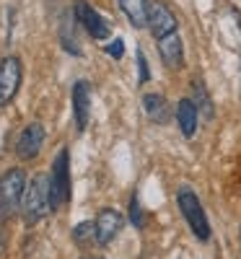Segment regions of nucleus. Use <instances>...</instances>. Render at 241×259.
Segmentation results:
<instances>
[{
	"label": "nucleus",
	"instance_id": "obj_1",
	"mask_svg": "<svg viewBox=\"0 0 241 259\" xmlns=\"http://www.w3.org/2000/svg\"><path fill=\"white\" fill-rule=\"evenodd\" d=\"M21 210H24V223L26 226H36L47 212H52V205H50V177L47 174H36L29 182V187L24 192Z\"/></svg>",
	"mask_w": 241,
	"mask_h": 259
},
{
	"label": "nucleus",
	"instance_id": "obj_2",
	"mask_svg": "<svg viewBox=\"0 0 241 259\" xmlns=\"http://www.w3.org/2000/svg\"><path fill=\"white\" fill-rule=\"evenodd\" d=\"M177 205H179V212L184 215V221L189 223L194 239L205 244L210 239V223H208V215H205V207H203L200 197H197L189 187H182L177 192Z\"/></svg>",
	"mask_w": 241,
	"mask_h": 259
},
{
	"label": "nucleus",
	"instance_id": "obj_3",
	"mask_svg": "<svg viewBox=\"0 0 241 259\" xmlns=\"http://www.w3.org/2000/svg\"><path fill=\"white\" fill-rule=\"evenodd\" d=\"M65 202H70V153H68V148H62L55 156L52 171H50V205H52V210H57Z\"/></svg>",
	"mask_w": 241,
	"mask_h": 259
},
{
	"label": "nucleus",
	"instance_id": "obj_4",
	"mask_svg": "<svg viewBox=\"0 0 241 259\" xmlns=\"http://www.w3.org/2000/svg\"><path fill=\"white\" fill-rule=\"evenodd\" d=\"M24 192H26V174L21 168H8L0 177V205L11 215L21 207L24 202Z\"/></svg>",
	"mask_w": 241,
	"mask_h": 259
},
{
	"label": "nucleus",
	"instance_id": "obj_5",
	"mask_svg": "<svg viewBox=\"0 0 241 259\" xmlns=\"http://www.w3.org/2000/svg\"><path fill=\"white\" fill-rule=\"evenodd\" d=\"M73 18L86 29V34H89L91 39H106L109 34H112L109 21L89 3V0H73Z\"/></svg>",
	"mask_w": 241,
	"mask_h": 259
},
{
	"label": "nucleus",
	"instance_id": "obj_6",
	"mask_svg": "<svg viewBox=\"0 0 241 259\" xmlns=\"http://www.w3.org/2000/svg\"><path fill=\"white\" fill-rule=\"evenodd\" d=\"M21 80H24V65H21V60L13 55L0 60V106H8L16 99Z\"/></svg>",
	"mask_w": 241,
	"mask_h": 259
},
{
	"label": "nucleus",
	"instance_id": "obj_7",
	"mask_svg": "<svg viewBox=\"0 0 241 259\" xmlns=\"http://www.w3.org/2000/svg\"><path fill=\"white\" fill-rule=\"evenodd\" d=\"M42 145H45V127L39 122H31L21 130L18 143H16V153H18L21 161H31V158L39 156Z\"/></svg>",
	"mask_w": 241,
	"mask_h": 259
},
{
	"label": "nucleus",
	"instance_id": "obj_8",
	"mask_svg": "<svg viewBox=\"0 0 241 259\" xmlns=\"http://www.w3.org/2000/svg\"><path fill=\"white\" fill-rule=\"evenodd\" d=\"M94 228H96V244L99 246H106L117 239V233L122 231V212L114 210V207H104L99 210L96 221H94Z\"/></svg>",
	"mask_w": 241,
	"mask_h": 259
},
{
	"label": "nucleus",
	"instance_id": "obj_9",
	"mask_svg": "<svg viewBox=\"0 0 241 259\" xmlns=\"http://www.w3.org/2000/svg\"><path fill=\"white\" fill-rule=\"evenodd\" d=\"M177 16H174L164 3H150L148 6V29H150V34H153V39H164V36H169V34H174L177 31Z\"/></svg>",
	"mask_w": 241,
	"mask_h": 259
},
{
	"label": "nucleus",
	"instance_id": "obj_10",
	"mask_svg": "<svg viewBox=\"0 0 241 259\" xmlns=\"http://www.w3.org/2000/svg\"><path fill=\"white\" fill-rule=\"evenodd\" d=\"M73 119L78 133H83L91 122V85L86 80H78L73 85Z\"/></svg>",
	"mask_w": 241,
	"mask_h": 259
},
{
	"label": "nucleus",
	"instance_id": "obj_11",
	"mask_svg": "<svg viewBox=\"0 0 241 259\" xmlns=\"http://www.w3.org/2000/svg\"><path fill=\"white\" fill-rule=\"evenodd\" d=\"M158 52H161V60H164L166 68L177 70L179 65L184 62V45H182V36L174 31V34L158 39Z\"/></svg>",
	"mask_w": 241,
	"mask_h": 259
},
{
	"label": "nucleus",
	"instance_id": "obj_12",
	"mask_svg": "<svg viewBox=\"0 0 241 259\" xmlns=\"http://www.w3.org/2000/svg\"><path fill=\"white\" fill-rule=\"evenodd\" d=\"M174 117H177V124L182 130L184 138H192L197 133V122H200V109L194 106L192 99H182L174 109Z\"/></svg>",
	"mask_w": 241,
	"mask_h": 259
},
{
	"label": "nucleus",
	"instance_id": "obj_13",
	"mask_svg": "<svg viewBox=\"0 0 241 259\" xmlns=\"http://www.w3.org/2000/svg\"><path fill=\"white\" fill-rule=\"evenodd\" d=\"M122 13L127 16V21L133 24L135 29H143L148 26V0H117Z\"/></svg>",
	"mask_w": 241,
	"mask_h": 259
},
{
	"label": "nucleus",
	"instance_id": "obj_14",
	"mask_svg": "<svg viewBox=\"0 0 241 259\" xmlns=\"http://www.w3.org/2000/svg\"><path fill=\"white\" fill-rule=\"evenodd\" d=\"M143 106H145V114L150 122H166L169 119V104L161 94H145Z\"/></svg>",
	"mask_w": 241,
	"mask_h": 259
},
{
	"label": "nucleus",
	"instance_id": "obj_15",
	"mask_svg": "<svg viewBox=\"0 0 241 259\" xmlns=\"http://www.w3.org/2000/svg\"><path fill=\"white\" fill-rule=\"evenodd\" d=\"M73 241H75L78 246H89L91 241H96V228H94V223L86 221V223L75 226V228H73Z\"/></svg>",
	"mask_w": 241,
	"mask_h": 259
},
{
	"label": "nucleus",
	"instance_id": "obj_16",
	"mask_svg": "<svg viewBox=\"0 0 241 259\" xmlns=\"http://www.w3.org/2000/svg\"><path fill=\"white\" fill-rule=\"evenodd\" d=\"M192 91H194V106L197 109H203L205 112V117H213V101H210V96H208V91H205V85L203 83H192Z\"/></svg>",
	"mask_w": 241,
	"mask_h": 259
},
{
	"label": "nucleus",
	"instance_id": "obj_17",
	"mask_svg": "<svg viewBox=\"0 0 241 259\" xmlns=\"http://www.w3.org/2000/svg\"><path fill=\"white\" fill-rule=\"evenodd\" d=\"M6 218H8V212L3 210V205H0V256L6 254V246H8V236H6Z\"/></svg>",
	"mask_w": 241,
	"mask_h": 259
},
{
	"label": "nucleus",
	"instance_id": "obj_18",
	"mask_svg": "<svg viewBox=\"0 0 241 259\" xmlns=\"http://www.w3.org/2000/svg\"><path fill=\"white\" fill-rule=\"evenodd\" d=\"M130 221L135 226H143V210H140V202H138V194L130 200Z\"/></svg>",
	"mask_w": 241,
	"mask_h": 259
},
{
	"label": "nucleus",
	"instance_id": "obj_19",
	"mask_svg": "<svg viewBox=\"0 0 241 259\" xmlns=\"http://www.w3.org/2000/svg\"><path fill=\"white\" fill-rule=\"evenodd\" d=\"M135 60H138V68H140V83H148V80H150V70H148V62H145L143 50L135 52Z\"/></svg>",
	"mask_w": 241,
	"mask_h": 259
},
{
	"label": "nucleus",
	"instance_id": "obj_20",
	"mask_svg": "<svg viewBox=\"0 0 241 259\" xmlns=\"http://www.w3.org/2000/svg\"><path fill=\"white\" fill-rule=\"evenodd\" d=\"M106 52H109V55H112V57H117V60H119V57L125 55V41H122V39H114V41H112V45H109V47H106Z\"/></svg>",
	"mask_w": 241,
	"mask_h": 259
}]
</instances>
